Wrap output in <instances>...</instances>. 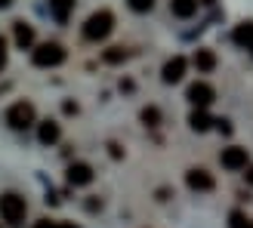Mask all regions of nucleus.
Listing matches in <instances>:
<instances>
[{
  "mask_svg": "<svg viewBox=\"0 0 253 228\" xmlns=\"http://www.w3.org/2000/svg\"><path fill=\"white\" fill-rule=\"evenodd\" d=\"M213 86L210 83H204V80H198V83H192L188 86V102H192L195 108H207L210 102H213Z\"/></svg>",
  "mask_w": 253,
  "mask_h": 228,
  "instance_id": "423d86ee",
  "label": "nucleus"
},
{
  "mask_svg": "<svg viewBox=\"0 0 253 228\" xmlns=\"http://www.w3.org/2000/svg\"><path fill=\"white\" fill-rule=\"evenodd\" d=\"M201 3H213V0H201Z\"/></svg>",
  "mask_w": 253,
  "mask_h": 228,
  "instance_id": "bb28decb",
  "label": "nucleus"
},
{
  "mask_svg": "<svg viewBox=\"0 0 253 228\" xmlns=\"http://www.w3.org/2000/svg\"><path fill=\"white\" fill-rule=\"evenodd\" d=\"M9 3H12V0H0V9H6Z\"/></svg>",
  "mask_w": 253,
  "mask_h": 228,
  "instance_id": "a878e982",
  "label": "nucleus"
},
{
  "mask_svg": "<svg viewBox=\"0 0 253 228\" xmlns=\"http://www.w3.org/2000/svg\"><path fill=\"white\" fill-rule=\"evenodd\" d=\"M102 59L108 62V65H118V62L126 59V49L124 46H111V49H105V53H102Z\"/></svg>",
  "mask_w": 253,
  "mask_h": 228,
  "instance_id": "f3484780",
  "label": "nucleus"
},
{
  "mask_svg": "<svg viewBox=\"0 0 253 228\" xmlns=\"http://www.w3.org/2000/svg\"><path fill=\"white\" fill-rule=\"evenodd\" d=\"M185 182H188L192 191H210V188H213V176L207 170H201V167H192L185 173Z\"/></svg>",
  "mask_w": 253,
  "mask_h": 228,
  "instance_id": "0eeeda50",
  "label": "nucleus"
},
{
  "mask_svg": "<svg viewBox=\"0 0 253 228\" xmlns=\"http://www.w3.org/2000/svg\"><path fill=\"white\" fill-rule=\"evenodd\" d=\"M111 25H115L111 12H108V9H99V12H93V16L86 19V25H84V37H86V40H102V37L111 34Z\"/></svg>",
  "mask_w": 253,
  "mask_h": 228,
  "instance_id": "f257e3e1",
  "label": "nucleus"
},
{
  "mask_svg": "<svg viewBox=\"0 0 253 228\" xmlns=\"http://www.w3.org/2000/svg\"><path fill=\"white\" fill-rule=\"evenodd\" d=\"M170 12L179 19H192L198 12V0H170Z\"/></svg>",
  "mask_w": 253,
  "mask_h": 228,
  "instance_id": "9d476101",
  "label": "nucleus"
},
{
  "mask_svg": "<svg viewBox=\"0 0 253 228\" xmlns=\"http://www.w3.org/2000/svg\"><path fill=\"white\" fill-rule=\"evenodd\" d=\"M158 120H161V111L158 108H142V123L145 126H158Z\"/></svg>",
  "mask_w": 253,
  "mask_h": 228,
  "instance_id": "6ab92c4d",
  "label": "nucleus"
},
{
  "mask_svg": "<svg viewBox=\"0 0 253 228\" xmlns=\"http://www.w3.org/2000/svg\"><path fill=\"white\" fill-rule=\"evenodd\" d=\"M216 126H219V133H225V136L232 133V126H229V120H216Z\"/></svg>",
  "mask_w": 253,
  "mask_h": 228,
  "instance_id": "4be33fe9",
  "label": "nucleus"
},
{
  "mask_svg": "<svg viewBox=\"0 0 253 228\" xmlns=\"http://www.w3.org/2000/svg\"><path fill=\"white\" fill-rule=\"evenodd\" d=\"M56 228H78V225H74V222H59Z\"/></svg>",
  "mask_w": 253,
  "mask_h": 228,
  "instance_id": "b1692460",
  "label": "nucleus"
},
{
  "mask_svg": "<svg viewBox=\"0 0 253 228\" xmlns=\"http://www.w3.org/2000/svg\"><path fill=\"white\" fill-rule=\"evenodd\" d=\"M56 225H59V222H49V219H41V222H37L34 228H56Z\"/></svg>",
  "mask_w": 253,
  "mask_h": 228,
  "instance_id": "5701e85b",
  "label": "nucleus"
},
{
  "mask_svg": "<svg viewBox=\"0 0 253 228\" xmlns=\"http://www.w3.org/2000/svg\"><path fill=\"white\" fill-rule=\"evenodd\" d=\"M6 123L12 130H28L34 123V105L31 102H16L9 111H6Z\"/></svg>",
  "mask_w": 253,
  "mask_h": 228,
  "instance_id": "7ed1b4c3",
  "label": "nucleus"
},
{
  "mask_svg": "<svg viewBox=\"0 0 253 228\" xmlns=\"http://www.w3.org/2000/svg\"><path fill=\"white\" fill-rule=\"evenodd\" d=\"M68 182L71 185H90L93 182V170L86 163H71L68 167Z\"/></svg>",
  "mask_w": 253,
  "mask_h": 228,
  "instance_id": "6e6552de",
  "label": "nucleus"
},
{
  "mask_svg": "<svg viewBox=\"0 0 253 228\" xmlns=\"http://www.w3.org/2000/svg\"><path fill=\"white\" fill-rule=\"evenodd\" d=\"M188 123H192V130L195 133H204L210 123H216V120H210L207 114H204V108H198V111H192V117H188Z\"/></svg>",
  "mask_w": 253,
  "mask_h": 228,
  "instance_id": "dca6fc26",
  "label": "nucleus"
},
{
  "mask_svg": "<svg viewBox=\"0 0 253 228\" xmlns=\"http://www.w3.org/2000/svg\"><path fill=\"white\" fill-rule=\"evenodd\" d=\"M62 59H65V49H62L59 43H41L34 49V65L37 68H53Z\"/></svg>",
  "mask_w": 253,
  "mask_h": 228,
  "instance_id": "20e7f679",
  "label": "nucleus"
},
{
  "mask_svg": "<svg viewBox=\"0 0 253 228\" xmlns=\"http://www.w3.org/2000/svg\"><path fill=\"white\" fill-rule=\"evenodd\" d=\"M6 68V40L3 37H0V71Z\"/></svg>",
  "mask_w": 253,
  "mask_h": 228,
  "instance_id": "412c9836",
  "label": "nucleus"
},
{
  "mask_svg": "<svg viewBox=\"0 0 253 228\" xmlns=\"http://www.w3.org/2000/svg\"><path fill=\"white\" fill-rule=\"evenodd\" d=\"M229 228H253V222L244 216V213H232V216H229Z\"/></svg>",
  "mask_w": 253,
  "mask_h": 228,
  "instance_id": "a211bd4d",
  "label": "nucleus"
},
{
  "mask_svg": "<svg viewBox=\"0 0 253 228\" xmlns=\"http://www.w3.org/2000/svg\"><path fill=\"white\" fill-rule=\"evenodd\" d=\"M71 9H74V0H49V12H53L59 22H65Z\"/></svg>",
  "mask_w": 253,
  "mask_h": 228,
  "instance_id": "ddd939ff",
  "label": "nucleus"
},
{
  "mask_svg": "<svg viewBox=\"0 0 253 228\" xmlns=\"http://www.w3.org/2000/svg\"><path fill=\"white\" fill-rule=\"evenodd\" d=\"M213 65H216V56H213L210 49H198L195 53V68L198 71H210Z\"/></svg>",
  "mask_w": 253,
  "mask_h": 228,
  "instance_id": "2eb2a0df",
  "label": "nucleus"
},
{
  "mask_svg": "<svg viewBox=\"0 0 253 228\" xmlns=\"http://www.w3.org/2000/svg\"><path fill=\"white\" fill-rule=\"evenodd\" d=\"M37 136H41V142H43V145H53L56 139H59V123H53V120L41 123V130H37Z\"/></svg>",
  "mask_w": 253,
  "mask_h": 228,
  "instance_id": "4468645a",
  "label": "nucleus"
},
{
  "mask_svg": "<svg viewBox=\"0 0 253 228\" xmlns=\"http://www.w3.org/2000/svg\"><path fill=\"white\" fill-rule=\"evenodd\" d=\"M247 182H250V185H253V167H250V170H247Z\"/></svg>",
  "mask_w": 253,
  "mask_h": 228,
  "instance_id": "393cba45",
  "label": "nucleus"
},
{
  "mask_svg": "<svg viewBox=\"0 0 253 228\" xmlns=\"http://www.w3.org/2000/svg\"><path fill=\"white\" fill-rule=\"evenodd\" d=\"M126 3H130V9H136V12H148L155 6V0H126Z\"/></svg>",
  "mask_w": 253,
  "mask_h": 228,
  "instance_id": "aec40b11",
  "label": "nucleus"
},
{
  "mask_svg": "<svg viewBox=\"0 0 253 228\" xmlns=\"http://www.w3.org/2000/svg\"><path fill=\"white\" fill-rule=\"evenodd\" d=\"M219 160H222V167H225V170H247L250 154H247V148H238V145H232V148H222Z\"/></svg>",
  "mask_w": 253,
  "mask_h": 228,
  "instance_id": "39448f33",
  "label": "nucleus"
},
{
  "mask_svg": "<svg viewBox=\"0 0 253 228\" xmlns=\"http://www.w3.org/2000/svg\"><path fill=\"white\" fill-rule=\"evenodd\" d=\"M235 43L238 46H244V49H253V22H241V25H238V28H235Z\"/></svg>",
  "mask_w": 253,
  "mask_h": 228,
  "instance_id": "9b49d317",
  "label": "nucleus"
},
{
  "mask_svg": "<svg viewBox=\"0 0 253 228\" xmlns=\"http://www.w3.org/2000/svg\"><path fill=\"white\" fill-rule=\"evenodd\" d=\"M16 43L22 46V49H28L31 43H34V28L28 22H16Z\"/></svg>",
  "mask_w": 253,
  "mask_h": 228,
  "instance_id": "f8f14e48",
  "label": "nucleus"
},
{
  "mask_svg": "<svg viewBox=\"0 0 253 228\" xmlns=\"http://www.w3.org/2000/svg\"><path fill=\"white\" fill-rule=\"evenodd\" d=\"M25 213H28L25 197H19V194H3V197H0V216H3V222L19 225L25 219Z\"/></svg>",
  "mask_w": 253,
  "mask_h": 228,
  "instance_id": "f03ea898",
  "label": "nucleus"
},
{
  "mask_svg": "<svg viewBox=\"0 0 253 228\" xmlns=\"http://www.w3.org/2000/svg\"><path fill=\"white\" fill-rule=\"evenodd\" d=\"M182 74H185V59L182 56H173L167 65H164V80H167V83L182 80Z\"/></svg>",
  "mask_w": 253,
  "mask_h": 228,
  "instance_id": "1a4fd4ad",
  "label": "nucleus"
}]
</instances>
